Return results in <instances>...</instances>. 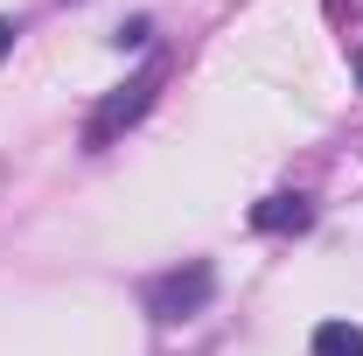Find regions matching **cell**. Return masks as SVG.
<instances>
[{
  "mask_svg": "<svg viewBox=\"0 0 363 356\" xmlns=\"http://www.w3.org/2000/svg\"><path fill=\"white\" fill-rule=\"evenodd\" d=\"M210 294H217V272L203 266V259H189V266L147 279V287H140V308L154 314V321H189V314L210 308Z\"/></svg>",
  "mask_w": 363,
  "mask_h": 356,
  "instance_id": "7a4b0ae2",
  "label": "cell"
},
{
  "mask_svg": "<svg viewBox=\"0 0 363 356\" xmlns=\"http://www.w3.org/2000/svg\"><path fill=\"white\" fill-rule=\"evenodd\" d=\"M7 49H14V21H0V56H7Z\"/></svg>",
  "mask_w": 363,
  "mask_h": 356,
  "instance_id": "5b68a950",
  "label": "cell"
},
{
  "mask_svg": "<svg viewBox=\"0 0 363 356\" xmlns=\"http://www.w3.org/2000/svg\"><path fill=\"white\" fill-rule=\"evenodd\" d=\"M308 223H315L308 196H266V203H252V230H266V238H301Z\"/></svg>",
  "mask_w": 363,
  "mask_h": 356,
  "instance_id": "3957f363",
  "label": "cell"
},
{
  "mask_svg": "<svg viewBox=\"0 0 363 356\" xmlns=\"http://www.w3.org/2000/svg\"><path fill=\"white\" fill-rule=\"evenodd\" d=\"M161 84H168V56H147V70H140V77H126V84L112 91V98H105L98 112H91V126H84V147H112V140L126 133V126H140V119L154 112Z\"/></svg>",
  "mask_w": 363,
  "mask_h": 356,
  "instance_id": "6da1fadb",
  "label": "cell"
},
{
  "mask_svg": "<svg viewBox=\"0 0 363 356\" xmlns=\"http://www.w3.org/2000/svg\"><path fill=\"white\" fill-rule=\"evenodd\" d=\"M315 356H363V328L357 321H321L315 328Z\"/></svg>",
  "mask_w": 363,
  "mask_h": 356,
  "instance_id": "277c9868",
  "label": "cell"
},
{
  "mask_svg": "<svg viewBox=\"0 0 363 356\" xmlns=\"http://www.w3.org/2000/svg\"><path fill=\"white\" fill-rule=\"evenodd\" d=\"M357 84H363V49H357Z\"/></svg>",
  "mask_w": 363,
  "mask_h": 356,
  "instance_id": "8992f818",
  "label": "cell"
}]
</instances>
